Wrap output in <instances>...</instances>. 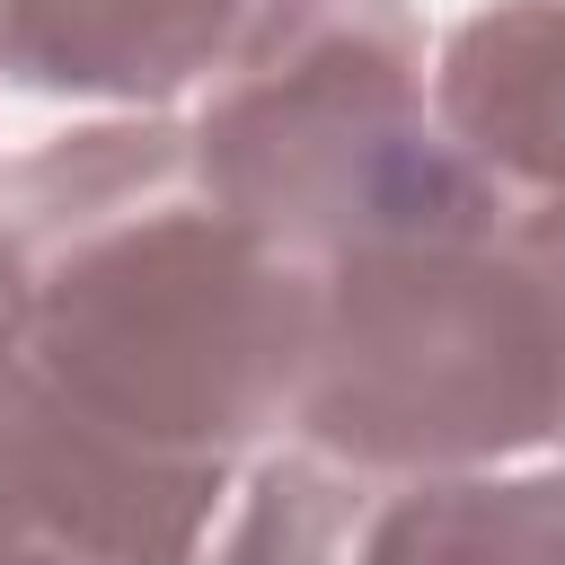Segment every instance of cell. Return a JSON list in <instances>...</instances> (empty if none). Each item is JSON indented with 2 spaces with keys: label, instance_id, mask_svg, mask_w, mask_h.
<instances>
[{
  "label": "cell",
  "instance_id": "cell-1",
  "mask_svg": "<svg viewBox=\"0 0 565 565\" xmlns=\"http://www.w3.org/2000/svg\"><path fill=\"white\" fill-rule=\"evenodd\" d=\"M9 380L79 433L230 486V459L291 415L309 344V265L238 221L194 141L97 124L0 177Z\"/></svg>",
  "mask_w": 565,
  "mask_h": 565
},
{
  "label": "cell",
  "instance_id": "cell-2",
  "mask_svg": "<svg viewBox=\"0 0 565 565\" xmlns=\"http://www.w3.org/2000/svg\"><path fill=\"white\" fill-rule=\"evenodd\" d=\"M353 486L468 477L565 424L547 282L503 212L362 238L309 274L291 415Z\"/></svg>",
  "mask_w": 565,
  "mask_h": 565
},
{
  "label": "cell",
  "instance_id": "cell-3",
  "mask_svg": "<svg viewBox=\"0 0 565 565\" xmlns=\"http://www.w3.org/2000/svg\"><path fill=\"white\" fill-rule=\"evenodd\" d=\"M185 141L203 185L309 274L362 238L494 212L433 124L406 0H238Z\"/></svg>",
  "mask_w": 565,
  "mask_h": 565
},
{
  "label": "cell",
  "instance_id": "cell-4",
  "mask_svg": "<svg viewBox=\"0 0 565 565\" xmlns=\"http://www.w3.org/2000/svg\"><path fill=\"white\" fill-rule=\"evenodd\" d=\"M433 124L503 221L565 212V0L477 9L441 53Z\"/></svg>",
  "mask_w": 565,
  "mask_h": 565
},
{
  "label": "cell",
  "instance_id": "cell-5",
  "mask_svg": "<svg viewBox=\"0 0 565 565\" xmlns=\"http://www.w3.org/2000/svg\"><path fill=\"white\" fill-rule=\"evenodd\" d=\"M238 0H0V71L44 97L159 106L212 71Z\"/></svg>",
  "mask_w": 565,
  "mask_h": 565
},
{
  "label": "cell",
  "instance_id": "cell-6",
  "mask_svg": "<svg viewBox=\"0 0 565 565\" xmlns=\"http://www.w3.org/2000/svg\"><path fill=\"white\" fill-rule=\"evenodd\" d=\"M512 230H521V247H530V265H539V282H547V309H556V362H565V212H521ZM556 441H565V424H556Z\"/></svg>",
  "mask_w": 565,
  "mask_h": 565
},
{
  "label": "cell",
  "instance_id": "cell-7",
  "mask_svg": "<svg viewBox=\"0 0 565 565\" xmlns=\"http://www.w3.org/2000/svg\"><path fill=\"white\" fill-rule=\"evenodd\" d=\"M0 371H9V318H0Z\"/></svg>",
  "mask_w": 565,
  "mask_h": 565
}]
</instances>
